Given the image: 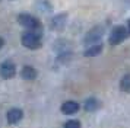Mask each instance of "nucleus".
<instances>
[{
  "label": "nucleus",
  "mask_w": 130,
  "mask_h": 128,
  "mask_svg": "<svg viewBox=\"0 0 130 128\" xmlns=\"http://www.w3.org/2000/svg\"><path fill=\"white\" fill-rule=\"evenodd\" d=\"M21 42L25 48L28 50H37L41 47V34L40 32H34V31H28V32H24L22 36H21Z\"/></svg>",
  "instance_id": "f257e3e1"
},
{
  "label": "nucleus",
  "mask_w": 130,
  "mask_h": 128,
  "mask_svg": "<svg viewBox=\"0 0 130 128\" xmlns=\"http://www.w3.org/2000/svg\"><path fill=\"white\" fill-rule=\"evenodd\" d=\"M18 22L21 26H24L28 31H34V32H40L41 34V23L35 16H32L29 13H21L18 16Z\"/></svg>",
  "instance_id": "f03ea898"
},
{
  "label": "nucleus",
  "mask_w": 130,
  "mask_h": 128,
  "mask_svg": "<svg viewBox=\"0 0 130 128\" xmlns=\"http://www.w3.org/2000/svg\"><path fill=\"white\" fill-rule=\"evenodd\" d=\"M104 36V26H95V28L89 29L86 35H85V38H83V42H85V45H95V44H100L101 42V38Z\"/></svg>",
  "instance_id": "7ed1b4c3"
},
{
  "label": "nucleus",
  "mask_w": 130,
  "mask_h": 128,
  "mask_svg": "<svg viewBox=\"0 0 130 128\" xmlns=\"http://www.w3.org/2000/svg\"><path fill=\"white\" fill-rule=\"evenodd\" d=\"M127 29L126 26L123 25H118V26H114L111 29V32H110V36H108V42L111 44V45H118V44H121L126 38H127Z\"/></svg>",
  "instance_id": "20e7f679"
},
{
  "label": "nucleus",
  "mask_w": 130,
  "mask_h": 128,
  "mask_svg": "<svg viewBox=\"0 0 130 128\" xmlns=\"http://www.w3.org/2000/svg\"><path fill=\"white\" fill-rule=\"evenodd\" d=\"M66 23H67V15L66 13H59V15H56V16L51 17L50 28L53 29V31H63L66 26Z\"/></svg>",
  "instance_id": "39448f33"
},
{
  "label": "nucleus",
  "mask_w": 130,
  "mask_h": 128,
  "mask_svg": "<svg viewBox=\"0 0 130 128\" xmlns=\"http://www.w3.org/2000/svg\"><path fill=\"white\" fill-rule=\"evenodd\" d=\"M15 73H16V67H15V64L12 61L7 60V61L0 64V76L3 79H12Z\"/></svg>",
  "instance_id": "423d86ee"
},
{
  "label": "nucleus",
  "mask_w": 130,
  "mask_h": 128,
  "mask_svg": "<svg viewBox=\"0 0 130 128\" xmlns=\"http://www.w3.org/2000/svg\"><path fill=\"white\" fill-rule=\"evenodd\" d=\"M22 116H24V112L22 109H19V108H12V109L7 111V122L10 124V125H15V124H18L21 119H22Z\"/></svg>",
  "instance_id": "0eeeda50"
},
{
  "label": "nucleus",
  "mask_w": 130,
  "mask_h": 128,
  "mask_svg": "<svg viewBox=\"0 0 130 128\" xmlns=\"http://www.w3.org/2000/svg\"><path fill=\"white\" fill-rule=\"evenodd\" d=\"M79 103L75 102V100H66L63 102L61 105V112L64 114V115H73V114H76L77 111H79Z\"/></svg>",
  "instance_id": "6e6552de"
},
{
  "label": "nucleus",
  "mask_w": 130,
  "mask_h": 128,
  "mask_svg": "<svg viewBox=\"0 0 130 128\" xmlns=\"http://www.w3.org/2000/svg\"><path fill=\"white\" fill-rule=\"evenodd\" d=\"M21 77L25 80H34L37 77V70L32 66H24L21 70Z\"/></svg>",
  "instance_id": "1a4fd4ad"
},
{
  "label": "nucleus",
  "mask_w": 130,
  "mask_h": 128,
  "mask_svg": "<svg viewBox=\"0 0 130 128\" xmlns=\"http://www.w3.org/2000/svg\"><path fill=\"white\" fill-rule=\"evenodd\" d=\"M35 7L37 10L41 12V13H51L53 12V5L48 0H38L35 3Z\"/></svg>",
  "instance_id": "9d476101"
},
{
  "label": "nucleus",
  "mask_w": 130,
  "mask_h": 128,
  "mask_svg": "<svg viewBox=\"0 0 130 128\" xmlns=\"http://www.w3.org/2000/svg\"><path fill=\"white\" fill-rule=\"evenodd\" d=\"M102 52V44H95V45H91L85 50V55L86 57H95V55H100Z\"/></svg>",
  "instance_id": "9b49d317"
},
{
  "label": "nucleus",
  "mask_w": 130,
  "mask_h": 128,
  "mask_svg": "<svg viewBox=\"0 0 130 128\" xmlns=\"http://www.w3.org/2000/svg\"><path fill=\"white\" fill-rule=\"evenodd\" d=\"M83 108H85V111H88V112H94V111H96L98 108H100V102H98L95 98H89V99L85 100Z\"/></svg>",
  "instance_id": "f8f14e48"
},
{
  "label": "nucleus",
  "mask_w": 130,
  "mask_h": 128,
  "mask_svg": "<svg viewBox=\"0 0 130 128\" xmlns=\"http://www.w3.org/2000/svg\"><path fill=\"white\" fill-rule=\"evenodd\" d=\"M120 87L126 93H130V74H124L120 80Z\"/></svg>",
  "instance_id": "ddd939ff"
},
{
  "label": "nucleus",
  "mask_w": 130,
  "mask_h": 128,
  "mask_svg": "<svg viewBox=\"0 0 130 128\" xmlns=\"http://www.w3.org/2000/svg\"><path fill=\"white\" fill-rule=\"evenodd\" d=\"M64 128H80V122L77 119H70L64 124Z\"/></svg>",
  "instance_id": "4468645a"
},
{
  "label": "nucleus",
  "mask_w": 130,
  "mask_h": 128,
  "mask_svg": "<svg viewBox=\"0 0 130 128\" xmlns=\"http://www.w3.org/2000/svg\"><path fill=\"white\" fill-rule=\"evenodd\" d=\"M5 45V41H3V38L0 36V50H2V47Z\"/></svg>",
  "instance_id": "2eb2a0df"
},
{
  "label": "nucleus",
  "mask_w": 130,
  "mask_h": 128,
  "mask_svg": "<svg viewBox=\"0 0 130 128\" xmlns=\"http://www.w3.org/2000/svg\"><path fill=\"white\" fill-rule=\"evenodd\" d=\"M126 29H127V32H129V35H130V19L127 20V28Z\"/></svg>",
  "instance_id": "dca6fc26"
}]
</instances>
